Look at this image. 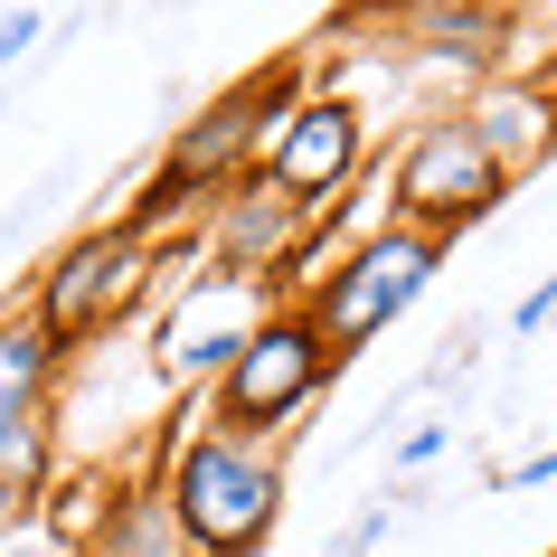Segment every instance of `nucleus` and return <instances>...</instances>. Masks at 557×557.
<instances>
[{"label": "nucleus", "mask_w": 557, "mask_h": 557, "mask_svg": "<svg viewBox=\"0 0 557 557\" xmlns=\"http://www.w3.org/2000/svg\"><path fill=\"white\" fill-rule=\"evenodd\" d=\"M302 227H312V208H294L256 171V180H236L227 199L208 208V256H218V274H246V284L274 294V274H284V256L302 246Z\"/></svg>", "instance_id": "7"}, {"label": "nucleus", "mask_w": 557, "mask_h": 557, "mask_svg": "<svg viewBox=\"0 0 557 557\" xmlns=\"http://www.w3.org/2000/svg\"><path fill=\"white\" fill-rule=\"evenodd\" d=\"M435 264H444L435 236H416V227L387 218V227H369L359 246H341V264L302 294V312H312V331L331 341V359H359L387 322H407L416 302H425Z\"/></svg>", "instance_id": "4"}, {"label": "nucleus", "mask_w": 557, "mask_h": 557, "mask_svg": "<svg viewBox=\"0 0 557 557\" xmlns=\"http://www.w3.org/2000/svg\"><path fill=\"white\" fill-rule=\"evenodd\" d=\"M264 312H274V302H264V284H246V274H218V264H208V274H189V294L171 302L161 341L180 350V369H189V379H218V369L246 350V331H256Z\"/></svg>", "instance_id": "8"}, {"label": "nucleus", "mask_w": 557, "mask_h": 557, "mask_svg": "<svg viewBox=\"0 0 557 557\" xmlns=\"http://www.w3.org/2000/svg\"><path fill=\"white\" fill-rule=\"evenodd\" d=\"M500 482H529V492H539V482H557V454H529L520 472H500Z\"/></svg>", "instance_id": "15"}, {"label": "nucleus", "mask_w": 557, "mask_h": 557, "mask_svg": "<svg viewBox=\"0 0 557 557\" xmlns=\"http://www.w3.org/2000/svg\"><path fill=\"white\" fill-rule=\"evenodd\" d=\"M444 444H454V425H416V435L397 444V472H425V463L444 454Z\"/></svg>", "instance_id": "13"}, {"label": "nucleus", "mask_w": 557, "mask_h": 557, "mask_svg": "<svg viewBox=\"0 0 557 557\" xmlns=\"http://www.w3.org/2000/svg\"><path fill=\"white\" fill-rule=\"evenodd\" d=\"M369 161V123H359L350 95H302L294 114L274 123V143H264L256 171L284 189L294 208H341V189L359 180Z\"/></svg>", "instance_id": "6"}, {"label": "nucleus", "mask_w": 557, "mask_h": 557, "mask_svg": "<svg viewBox=\"0 0 557 557\" xmlns=\"http://www.w3.org/2000/svg\"><path fill=\"white\" fill-rule=\"evenodd\" d=\"M66 379V350L38 331V312H0V435H20L29 416H48Z\"/></svg>", "instance_id": "9"}, {"label": "nucleus", "mask_w": 557, "mask_h": 557, "mask_svg": "<svg viewBox=\"0 0 557 557\" xmlns=\"http://www.w3.org/2000/svg\"><path fill=\"white\" fill-rule=\"evenodd\" d=\"M416 38H425L435 58H492L500 20H492V10H472V0H416Z\"/></svg>", "instance_id": "11"}, {"label": "nucleus", "mask_w": 557, "mask_h": 557, "mask_svg": "<svg viewBox=\"0 0 557 557\" xmlns=\"http://www.w3.org/2000/svg\"><path fill=\"white\" fill-rule=\"evenodd\" d=\"M29 48H38V10H10V20H0V66L29 58Z\"/></svg>", "instance_id": "14"}, {"label": "nucleus", "mask_w": 557, "mask_h": 557, "mask_svg": "<svg viewBox=\"0 0 557 557\" xmlns=\"http://www.w3.org/2000/svg\"><path fill=\"white\" fill-rule=\"evenodd\" d=\"M350 10H379V0H350ZM387 10H397V0H387Z\"/></svg>", "instance_id": "17"}, {"label": "nucleus", "mask_w": 557, "mask_h": 557, "mask_svg": "<svg viewBox=\"0 0 557 557\" xmlns=\"http://www.w3.org/2000/svg\"><path fill=\"white\" fill-rule=\"evenodd\" d=\"M331 379H341V359H331V341L312 331V312H302V302H274V312L246 331V350L208 379V425H227V435H246V444H284L294 416L312 407Z\"/></svg>", "instance_id": "2"}, {"label": "nucleus", "mask_w": 557, "mask_h": 557, "mask_svg": "<svg viewBox=\"0 0 557 557\" xmlns=\"http://www.w3.org/2000/svg\"><path fill=\"white\" fill-rule=\"evenodd\" d=\"M58 472V416H29L20 435H0V529H38Z\"/></svg>", "instance_id": "10"}, {"label": "nucleus", "mask_w": 557, "mask_h": 557, "mask_svg": "<svg viewBox=\"0 0 557 557\" xmlns=\"http://www.w3.org/2000/svg\"><path fill=\"white\" fill-rule=\"evenodd\" d=\"M151 284H161V264H151L143 236H123V227H86V236H66L58 256H48V274H38V331L58 341L66 359L86 350V341H104V331H123L133 312L151 302Z\"/></svg>", "instance_id": "5"}, {"label": "nucleus", "mask_w": 557, "mask_h": 557, "mask_svg": "<svg viewBox=\"0 0 557 557\" xmlns=\"http://www.w3.org/2000/svg\"><path fill=\"white\" fill-rule=\"evenodd\" d=\"M539 322H557V274H548V284H529L520 312H510V331H520V341H539Z\"/></svg>", "instance_id": "12"}, {"label": "nucleus", "mask_w": 557, "mask_h": 557, "mask_svg": "<svg viewBox=\"0 0 557 557\" xmlns=\"http://www.w3.org/2000/svg\"><path fill=\"white\" fill-rule=\"evenodd\" d=\"M500 199H510V161L492 151V133L472 114L416 123L407 151H397V171H387V218L416 227V236H435V246H454L463 227H482Z\"/></svg>", "instance_id": "3"}, {"label": "nucleus", "mask_w": 557, "mask_h": 557, "mask_svg": "<svg viewBox=\"0 0 557 557\" xmlns=\"http://www.w3.org/2000/svg\"><path fill=\"white\" fill-rule=\"evenodd\" d=\"M161 500H171L189 557H256L264 539H274V520H284V463H274V444L199 425V435L171 444Z\"/></svg>", "instance_id": "1"}, {"label": "nucleus", "mask_w": 557, "mask_h": 557, "mask_svg": "<svg viewBox=\"0 0 557 557\" xmlns=\"http://www.w3.org/2000/svg\"><path fill=\"white\" fill-rule=\"evenodd\" d=\"M0 557H58V548H48V529H20V548H0Z\"/></svg>", "instance_id": "16"}]
</instances>
